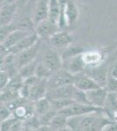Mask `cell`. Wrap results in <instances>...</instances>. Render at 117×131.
I'll list each match as a JSON object with an SVG mask.
<instances>
[{
    "instance_id": "6da1fadb",
    "label": "cell",
    "mask_w": 117,
    "mask_h": 131,
    "mask_svg": "<svg viewBox=\"0 0 117 131\" xmlns=\"http://www.w3.org/2000/svg\"><path fill=\"white\" fill-rule=\"evenodd\" d=\"M113 121L107 115L102 108L85 114L82 115L68 118V128L70 130L102 131L107 123Z\"/></svg>"
},
{
    "instance_id": "7a4b0ae2",
    "label": "cell",
    "mask_w": 117,
    "mask_h": 131,
    "mask_svg": "<svg viewBox=\"0 0 117 131\" xmlns=\"http://www.w3.org/2000/svg\"><path fill=\"white\" fill-rule=\"evenodd\" d=\"M61 14L59 18V27L73 25L79 18V10L73 0H60Z\"/></svg>"
},
{
    "instance_id": "3957f363",
    "label": "cell",
    "mask_w": 117,
    "mask_h": 131,
    "mask_svg": "<svg viewBox=\"0 0 117 131\" xmlns=\"http://www.w3.org/2000/svg\"><path fill=\"white\" fill-rule=\"evenodd\" d=\"M73 81L74 75L62 67L59 70L54 72L51 77L47 79L48 89L59 88V86L68 85V84H73Z\"/></svg>"
},
{
    "instance_id": "277c9868",
    "label": "cell",
    "mask_w": 117,
    "mask_h": 131,
    "mask_svg": "<svg viewBox=\"0 0 117 131\" xmlns=\"http://www.w3.org/2000/svg\"><path fill=\"white\" fill-rule=\"evenodd\" d=\"M39 50H40V41H38L33 46L18 52V54H15V66H16L18 71L22 67L29 64L31 61L35 60L37 59Z\"/></svg>"
},
{
    "instance_id": "5b68a950",
    "label": "cell",
    "mask_w": 117,
    "mask_h": 131,
    "mask_svg": "<svg viewBox=\"0 0 117 131\" xmlns=\"http://www.w3.org/2000/svg\"><path fill=\"white\" fill-rule=\"evenodd\" d=\"M99 109L101 108H98V107L93 106V105L83 104V103L74 101L71 105H69L68 107L59 111V113L62 114L65 116H67V118H70L73 117V116H79L85 115V114L91 113V112H94L96 110H99Z\"/></svg>"
},
{
    "instance_id": "8992f818",
    "label": "cell",
    "mask_w": 117,
    "mask_h": 131,
    "mask_svg": "<svg viewBox=\"0 0 117 131\" xmlns=\"http://www.w3.org/2000/svg\"><path fill=\"white\" fill-rule=\"evenodd\" d=\"M59 25L58 23L50 18H46L36 25L34 31L40 39H50L54 33L59 31Z\"/></svg>"
},
{
    "instance_id": "52a82bcc",
    "label": "cell",
    "mask_w": 117,
    "mask_h": 131,
    "mask_svg": "<svg viewBox=\"0 0 117 131\" xmlns=\"http://www.w3.org/2000/svg\"><path fill=\"white\" fill-rule=\"evenodd\" d=\"M41 61L52 73L63 67V60L60 53H59L54 47L47 49L45 52Z\"/></svg>"
},
{
    "instance_id": "ba28073f",
    "label": "cell",
    "mask_w": 117,
    "mask_h": 131,
    "mask_svg": "<svg viewBox=\"0 0 117 131\" xmlns=\"http://www.w3.org/2000/svg\"><path fill=\"white\" fill-rule=\"evenodd\" d=\"M77 90L78 88L73 84H68V85L56 88H49L47 90L46 97L50 101L55 100V99H73V96Z\"/></svg>"
},
{
    "instance_id": "9c48e42d",
    "label": "cell",
    "mask_w": 117,
    "mask_h": 131,
    "mask_svg": "<svg viewBox=\"0 0 117 131\" xmlns=\"http://www.w3.org/2000/svg\"><path fill=\"white\" fill-rule=\"evenodd\" d=\"M108 94V91L104 86H100V88L86 92V95L89 104L93 105V106L96 107L98 108H102L103 107Z\"/></svg>"
},
{
    "instance_id": "30bf717a",
    "label": "cell",
    "mask_w": 117,
    "mask_h": 131,
    "mask_svg": "<svg viewBox=\"0 0 117 131\" xmlns=\"http://www.w3.org/2000/svg\"><path fill=\"white\" fill-rule=\"evenodd\" d=\"M73 85L79 90L84 91V92L94 89V88L101 86L91 76H89L88 73H84L83 72L74 75Z\"/></svg>"
},
{
    "instance_id": "8fae6325",
    "label": "cell",
    "mask_w": 117,
    "mask_h": 131,
    "mask_svg": "<svg viewBox=\"0 0 117 131\" xmlns=\"http://www.w3.org/2000/svg\"><path fill=\"white\" fill-rule=\"evenodd\" d=\"M87 66L82 58V53L72 57L63 61V68L67 69L72 74L75 75L86 70Z\"/></svg>"
},
{
    "instance_id": "7c38bea8",
    "label": "cell",
    "mask_w": 117,
    "mask_h": 131,
    "mask_svg": "<svg viewBox=\"0 0 117 131\" xmlns=\"http://www.w3.org/2000/svg\"><path fill=\"white\" fill-rule=\"evenodd\" d=\"M48 90L47 80L41 79L33 85L29 86V97L28 99L31 101H37L38 100L46 96Z\"/></svg>"
},
{
    "instance_id": "4fadbf2b",
    "label": "cell",
    "mask_w": 117,
    "mask_h": 131,
    "mask_svg": "<svg viewBox=\"0 0 117 131\" xmlns=\"http://www.w3.org/2000/svg\"><path fill=\"white\" fill-rule=\"evenodd\" d=\"M49 17V0H37L35 9L33 10L31 22L34 27L39 22L43 21Z\"/></svg>"
},
{
    "instance_id": "5bb4252c",
    "label": "cell",
    "mask_w": 117,
    "mask_h": 131,
    "mask_svg": "<svg viewBox=\"0 0 117 131\" xmlns=\"http://www.w3.org/2000/svg\"><path fill=\"white\" fill-rule=\"evenodd\" d=\"M35 115V106L34 101H30L29 99H26L22 104L13 110V115L21 121L28 119Z\"/></svg>"
},
{
    "instance_id": "9a60e30c",
    "label": "cell",
    "mask_w": 117,
    "mask_h": 131,
    "mask_svg": "<svg viewBox=\"0 0 117 131\" xmlns=\"http://www.w3.org/2000/svg\"><path fill=\"white\" fill-rule=\"evenodd\" d=\"M39 39H40L39 38V36L37 35V33L34 31L31 34L25 36L24 39H21L18 43H17L12 47H10L9 49V52L12 54H18V52H22V51H24L25 49H27V48L33 46V45H35L38 41H39Z\"/></svg>"
},
{
    "instance_id": "2e32d148",
    "label": "cell",
    "mask_w": 117,
    "mask_h": 131,
    "mask_svg": "<svg viewBox=\"0 0 117 131\" xmlns=\"http://www.w3.org/2000/svg\"><path fill=\"white\" fill-rule=\"evenodd\" d=\"M33 31H30V30H24V29H16L15 31L10 33L9 35L6 37V39L3 42H1V46L5 48L10 49L13 46L18 43L21 39H24L25 36L31 34Z\"/></svg>"
},
{
    "instance_id": "e0dca14e",
    "label": "cell",
    "mask_w": 117,
    "mask_h": 131,
    "mask_svg": "<svg viewBox=\"0 0 117 131\" xmlns=\"http://www.w3.org/2000/svg\"><path fill=\"white\" fill-rule=\"evenodd\" d=\"M52 47L55 48H65L72 43V38L68 32L65 31H59L54 33L49 39Z\"/></svg>"
},
{
    "instance_id": "ac0fdd59",
    "label": "cell",
    "mask_w": 117,
    "mask_h": 131,
    "mask_svg": "<svg viewBox=\"0 0 117 131\" xmlns=\"http://www.w3.org/2000/svg\"><path fill=\"white\" fill-rule=\"evenodd\" d=\"M103 111L113 121H114V116L117 112V94L116 93L108 92L107 99L102 107Z\"/></svg>"
},
{
    "instance_id": "d6986e66",
    "label": "cell",
    "mask_w": 117,
    "mask_h": 131,
    "mask_svg": "<svg viewBox=\"0 0 117 131\" xmlns=\"http://www.w3.org/2000/svg\"><path fill=\"white\" fill-rule=\"evenodd\" d=\"M17 8L18 7L16 4H5L1 5V18H0L1 25L12 23L16 14Z\"/></svg>"
},
{
    "instance_id": "ffe728a7",
    "label": "cell",
    "mask_w": 117,
    "mask_h": 131,
    "mask_svg": "<svg viewBox=\"0 0 117 131\" xmlns=\"http://www.w3.org/2000/svg\"><path fill=\"white\" fill-rule=\"evenodd\" d=\"M61 14L60 0H49V17L48 18L58 23Z\"/></svg>"
},
{
    "instance_id": "44dd1931",
    "label": "cell",
    "mask_w": 117,
    "mask_h": 131,
    "mask_svg": "<svg viewBox=\"0 0 117 131\" xmlns=\"http://www.w3.org/2000/svg\"><path fill=\"white\" fill-rule=\"evenodd\" d=\"M67 122H68V118L58 112L52 118L50 126L52 130H65L68 128Z\"/></svg>"
},
{
    "instance_id": "7402d4cb",
    "label": "cell",
    "mask_w": 117,
    "mask_h": 131,
    "mask_svg": "<svg viewBox=\"0 0 117 131\" xmlns=\"http://www.w3.org/2000/svg\"><path fill=\"white\" fill-rule=\"evenodd\" d=\"M82 58L87 67L97 66L101 60V54L97 51H88L82 53Z\"/></svg>"
},
{
    "instance_id": "603a6c76",
    "label": "cell",
    "mask_w": 117,
    "mask_h": 131,
    "mask_svg": "<svg viewBox=\"0 0 117 131\" xmlns=\"http://www.w3.org/2000/svg\"><path fill=\"white\" fill-rule=\"evenodd\" d=\"M85 51L84 49L80 46H76V45H72L70 44L69 46H66L64 48L63 52L60 53L61 55V58H62V60H66L67 59H70L72 57H74L78 54H80V53H83Z\"/></svg>"
},
{
    "instance_id": "cb8c5ba5",
    "label": "cell",
    "mask_w": 117,
    "mask_h": 131,
    "mask_svg": "<svg viewBox=\"0 0 117 131\" xmlns=\"http://www.w3.org/2000/svg\"><path fill=\"white\" fill-rule=\"evenodd\" d=\"M38 63H39V60L36 59L35 60L31 61V63H29V64L25 65L24 67H21V68L18 69V74L20 75V77L23 79V81H24L25 79H26V78L30 77V76L35 75Z\"/></svg>"
},
{
    "instance_id": "d4e9b609",
    "label": "cell",
    "mask_w": 117,
    "mask_h": 131,
    "mask_svg": "<svg viewBox=\"0 0 117 131\" xmlns=\"http://www.w3.org/2000/svg\"><path fill=\"white\" fill-rule=\"evenodd\" d=\"M35 106V115H41L43 114L46 113L52 108V105H51V101L49 100L47 97H44L37 101L34 102Z\"/></svg>"
},
{
    "instance_id": "484cf974",
    "label": "cell",
    "mask_w": 117,
    "mask_h": 131,
    "mask_svg": "<svg viewBox=\"0 0 117 131\" xmlns=\"http://www.w3.org/2000/svg\"><path fill=\"white\" fill-rule=\"evenodd\" d=\"M74 102L73 99H55V100L51 101V105H52V108L56 110L57 112L62 110L65 107H68L72 103Z\"/></svg>"
},
{
    "instance_id": "4316f807",
    "label": "cell",
    "mask_w": 117,
    "mask_h": 131,
    "mask_svg": "<svg viewBox=\"0 0 117 131\" xmlns=\"http://www.w3.org/2000/svg\"><path fill=\"white\" fill-rule=\"evenodd\" d=\"M52 74V72L47 67H46V65L44 64L42 61H39L36 68V73L35 75H37L38 77H39L40 79H49L51 77V75Z\"/></svg>"
},
{
    "instance_id": "83f0119b",
    "label": "cell",
    "mask_w": 117,
    "mask_h": 131,
    "mask_svg": "<svg viewBox=\"0 0 117 131\" xmlns=\"http://www.w3.org/2000/svg\"><path fill=\"white\" fill-rule=\"evenodd\" d=\"M23 122H24V130H38L40 126L39 116L36 115L23 121Z\"/></svg>"
},
{
    "instance_id": "f1b7e54d",
    "label": "cell",
    "mask_w": 117,
    "mask_h": 131,
    "mask_svg": "<svg viewBox=\"0 0 117 131\" xmlns=\"http://www.w3.org/2000/svg\"><path fill=\"white\" fill-rule=\"evenodd\" d=\"M58 113L56 110L51 108L50 110L46 113L43 114L41 115H38L39 116V120L40 122V125H50L51 122H52V118L54 117L55 115Z\"/></svg>"
},
{
    "instance_id": "f546056e",
    "label": "cell",
    "mask_w": 117,
    "mask_h": 131,
    "mask_svg": "<svg viewBox=\"0 0 117 131\" xmlns=\"http://www.w3.org/2000/svg\"><path fill=\"white\" fill-rule=\"evenodd\" d=\"M16 29H18L16 27V25H12V23L7 25H1V31H0V37H1V42H3L6 39L8 35L10 33H12V31H15Z\"/></svg>"
},
{
    "instance_id": "4dcf8cb0",
    "label": "cell",
    "mask_w": 117,
    "mask_h": 131,
    "mask_svg": "<svg viewBox=\"0 0 117 131\" xmlns=\"http://www.w3.org/2000/svg\"><path fill=\"white\" fill-rule=\"evenodd\" d=\"M12 115H13V112H12V109L4 102H1V111H0V119H1V121H5V120L8 119Z\"/></svg>"
},
{
    "instance_id": "1f68e13d",
    "label": "cell",
    "mask_w": 117,
    "mask_h": 131,
    "mask_svg": "<svg viewBox=\"0 0 117 131\" xmlns=\"http://www.w3.org/2000/svg\"><path fill=\"white\" fill-rule=\"evenodd\" d=\"M10 81V73H8V71L6 70H2L1 69V73H0V88L1 90L4 89L5 88L8 86V84Z\"/></svg>"
},
{
    "instance_id": "d6a6232c",
    "label": "cell",
    "mask_w": 117,
    "mask_h": 131,
    "mask_svg": "<svg viewBox=\"0 0 117 131\" xmlns=\"http://www.w3.org/2000/svg\"><path fill=\"white\" fill-rule=\"evenodd\" d=\"M105 88L108 92L117 93V78L108 75Z\"/></svg>"
},
{
    "instance_id": "836d02e7",
    "label": "cell",
    "mask_w": 117,
    "mask_h": 131,
    "mask_svg": "<svg viewBox=\"0 0 117 131\" xmlns=\"http://www.w3.org/2000/svg\"><path fill=\"white\" fill-rule=\"evenodd\" d=\"M18 119V118H16L14 115L10 116V118H8V119L5 120V121H1V131H9L10 130V128H12V124L14 123L15 121Z\"/></svg>"
},
{
    "instance_id": "e575fe53",
    "label": "cell",
    "mask_w": 117,
    "mask_h": 131,
    "mask_svg": "<svg viewBox=\"0 0 117 131\" xmlns=\"http://www.w3.org/2000/svg\"><path fill=\"white\" fill-rule=\"evenodd\" d=\"M28 2H29V0H17L16 5H18V7H20V6L25 5Z\"/></svg>"
},
{
    "instance_id": "d590c367",
    "label": "cell",
    "mask_w": 117,
    "mask_h": 131,
    "mask_svg": "<svg viewBox=\"0 0 117 131\" xmlns=\"http://www.w3.org/2000/svg\"><path fill=\"white\" fill-rule=\"evenodd\" d=\"M17 0H5V4H16ZM4 4V5H5Z\"/></svg>"
},
{
    "instance_id": "8d00e7d4",
    "label": "cell",
    "mask_w": 117,
    "mask_h": 131,
    "mask_svg": "<svg viewBox=\"0 0 117 131\" xmlns=\"http://www.w3.org/2000/svg\"><path fill=\"white\" fill-rule=\"evenodd\" d=\"M114 58L117 60V49L115 50V52H114Z\"/></svg>"
},
{
    "instance_id": "74e56055",
    "label": "cell",
    "mask_w": 117,
    "mask_h": 131,
    "mask_svg": "<svg viewBox=\"0 0 117 131\" xmlns=\"http://www.w3.org/2000/svg\"><path fill=\"white\" fill-rule=\"evenodd\" d=\"M0 2H1V5H3L5 3V0H0Z\"/></svg>"
},
{
    "instance_id": "f35d334b",
    "label": "cell",
    "mask_w": 117,
    "mask_h": 131,
    "mask_svg": "<svg viewBox=\"0 0 117 131\" xmlns=\"http://www.w3.org/2000/svg\"><path fill=\"white\" fill-rule=\"evenodd\" d=\"M114 121L117 122V112H116V114H115V116H114Z\"/></svg>"
},
{
    "instance_id": "ab89813d",
    "label": "cell",
    "mask_w": 117,
    "mask_h": 131,
    "mask_svg": "<svg viewBox=\"0 0 117 131\" xmlns=\"http://www.w3.org/2000/svg\"><path fill=\"white\" fill-rule=\"evenodd\" d=\"M116 94H117V93H116Z\"/></svg>"
}]
</instances>
